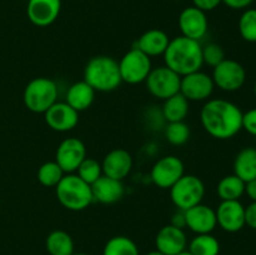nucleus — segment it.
<instances>
[{"label": "nucleus", "instance_id": "1", "mask_svg": "<svg viewBox=\"0 0 256 255\" xmlns=\"http://www.w3.org/2000/svg\"><path fill=\"white\" fill-rule=\"evenodd\" d=\"M200 122L210 136L228 140L242 129V112L229 100L212 99L202 106Z\"/></svg>", "mask_w": 256, "mask_h": 255}, {"label": "nucleus", "instance_id": "2", "mask_svg": "<svg viewBox=\"0 0 256 255\" xmlns=\"http://www.w3.org/2000/svg\"><path fill=\"white\" fill-rule=\"evenodd\" d=\"M164 62L168 68L174 70L180 76L198 72L202 62V45L200 42L189 39L182 35L170 39L164 52Z\"/></svg>", "mask_w": 256, "mask_h": 255}, {"label": "nucleus", "instance_id": "3", "mask_svg": "<svg viewBox=\"0 0 256 255\" xmlns=\"http://www.w3.org/2000/svg\"><path fill=\"white\" fill-rule=\"evenodd\" d=\"M84 82L95 92H108L118 89L122 84L119 62L112 56L98 55L86 62L84 69Z\"/></svg>", "mask_w": 256, "mask_h": 255}, {"label": "nucleus", "instance_id": "4", "mask_svg": "<svg viewBox=\"0 0 256 255\" xmlns=\"http://www.w3.org/2000/svg\"><path fill=\"white\" fill-rule=\"evenodd\" d=\"M58 202L68 210L72 212H82L90 206L92 198V186L84 180L80 179L76 174H65L55 186Z\"/></svg>", "mask_w": 256, "mask_h": 255}, {"label": "nucleus", "instance_id": "5", "mask_svg": "<svg viewBox=\"0 0 256 255\" xmlns=\"http://www.w3.org/2000/svg\"><path fill=\"white\" fill-rule=\"evenodd\" d=\"M58 85L49 78H35L28 82L22 94V100L28 110L36 114H44L58 102Z\"/></svg>", "mask_w": 256, "mask_h": 255}, {"label": "nucleus", "instance_id": "6", "mask_svg": "<svg viewBox=\"0 0 256 255\" xmlns=\"http://www.w3.org/2000/svg\"><path fill=\"white\" fill-rule=\"evenodd\" d=\"M169 190L172 204L184 212L200 204L205 195V185L202 180L192 174L182 175Z\"/></svg>", "mask_w": 256, "mask_h": 255}, {"label": "nucleus", "instance_id": "7", "mask_svg": "<svg viewBox=\"0 0 256 255\" xmlns=\"http://www.w3.org/2000/svg\"><path fill=\"white\" fill-rule=\"evenodd\" d=\"M152 69V66L150 58L136 48H132V50L125 52L119 62L122 82L130 85L145 82Z\"/></svg>", "mask_w": 256, "mask_h": 255}, {"label": "nucleus", "instance_id": "8", "mask_svg": "<svg viewBox=\"0 0 256 255\" xmlns=\"http://www.w3.org/2000/svg\"><path fill=\"white\" fill-rule=\"evenodd\" d=\"M180 82L182 76L166 65L152 69L145 79L148 92L160 100H166L168 98L180 92Z\"/></svg>", "mask_w": 256, "mask_h": 255}, {"label": "nucleus", "instance_id": "9", "mask_svg": "<svg viewBox=\"0 0 256 255\" xmlns=\"http://www.w3.org/2000/svg\"><path fill=\"white\" fill-rule=\"evenodd\" d=\"M212 69V78L215 86L224 92H236L245 84L246 72L236 60L225 59Z\"/></svg>", "mask_w": 256, "mask_h": 255}, {"label": "nucleus", "instance_id": "10", "mask_svg": "<svg viewBox=\"0 0 256 255\" xmlns=\"http://www.w3.org/2000/svg\"><path fill=\"white\" fill-rule=\"evenodd\" d=\"M184 174L185 168L182 159L175 155H166L152 165L150 176L158 188L170 189Z\"/></svg>", "mask_w": 256, "mask_h": 255}, {"label": "nucleus", "instance_id": "11", "mask_svg": "<svg viewBox=\"0 0 256 255\" xmlns=\"http://www.w3.org/2000/svg\"><path fill=\"white\" fill-rule=\"evenodd\" d=\"M214 88L212 78L206 72L198 70L182 76L180 94L184 95L189 102H204L212 96Z\"/></svg>", "mask_w": 256, "mask_h": 255}, {"label": "nucleus", "instance_id": "12", "mask_svg": "<svg viewBox=\"0 0 256 255\" xmlns=\"http://www.w3.org/2000/svg\"><path fill=\"white\" fill-rule=\"evenodd\" d=\"M86 158V148L78 138H66L59 144L55 154V162L65 174L76 172L82 160Z\"/></svg>", "mask_w": 256, "mask_h": 255}, {"label": "nucleus", "instance_id": "13", "mask_svg": "<svg viewBox=\"0 0 256 255\" xmlns=\"http://www.w3.org/2000/svg\"><path fill=\"white\" fill-rule=\"evenodd\" d=\"M178 24L182 36L196 42H200L206 35L208 26H209L206 14L195 6L185 8L180 12Z\"/></svg>", "mask_w": 256, "mask_h": 255}, {"label": "nucleus", "instance_id": "14", "mask_svg": "<svg viewBox=\"0 0 256 255\" xmlns=\"http://www.w3.org/2000/svg\"><path fill=\"white\" fill-rule=\"evenodd\" d=\"M44 118L48 126L58 132H70L79 122V112L65 102H55L44 112Z\"/></svg>", "mask_w": 256, "mask_h": 255}, {"label": "nucleus", "instance_id": "15", "mask_svg": "<svg viewBox=\"0 0 256 255\" xmlns=\"http://www.w3.org/2000/svg\"><path fill=\"white\" fill-rule=\"evenodd\" d=\"M216 212L218 225L228 232H238L245 226V208L239 200H222Z\"/></svg>", "mask_w": 256, "mask_h": 255}, {"label": "nucleus", "instance_id": "16", "mask_svg": "<svg viewBox=\"0 0 256 255\" xmlns=\"http://www.w3.org/2000/svg\"><path fill=\"white\" fill-rule=\"evenodd\" d=\"M158 252L164 255H178L188 248V238L184 229L168 224L158 232L155 238Z\"/></svg>", "mask_w": 256, "mask_h": 255}, {"label": "nucleus", "instance_id": "17", "mask_svg": "<svg viewBox=\"0 0 256 255\" xmlns=\"http://www.w3.org/2000/svg\"><path fill=\"white\" fill-rule=\"evenodd\" d=\"M185 226L195 234H212L216 228V212L209 205L198 204L185 210Z\"/></svg>", "mask_w": 256, "mask_h": 255}, {"label": "nucleus", "instance_id": "18", "mask_svg": "<svg viewBox=\"0 0 256 255\" xmlns=\"http://www.w3.org/2000/svg\"><path fill=\"white\" fill-rule=\"evenodd\" d=\"M62 0H29L26 6L28 19L34 25L45 28L59 18Z\"/></svg>", "mask_w": 256, "mask_h": 255}, {"label": "nucleus", "instance_id": "19", "mask_svg": "<svg viewBox=\"0 0 256 255\" xmlns=\"http://www.w3.org/2000/svg\"><path fill=\"white\" fill-rule=\"evenodd\" d=\"M102 174L116 180H124L132 169V156L128 150H112L105 155L102 162Z\"/></svg>", "mask_w": 256, "mask_h": 255}, {"label": "nucleus", "instance_id": "20", "mask_svg": "<svg viewBox=\"0 0 256 255\" xmlns=\"http://www.w3.org/2000/svg\"><path fill=\"white\" fill-rule=\"evenodd\" d=\"M92 186V198L102 204H115L124 196V185L122 180L112 179L102 174Z\"/></svg>", "mask_w": 256, "mask_h": 255}, {"label": "nucleus", "instance_id": "21", "mask_svg": "<svg viewBox=\"0 0 256 255\" xmlns=\"http://www.w3.org/2000/svg\"><path fill=\"white\" fill-rule=\"evenodd\" d=\"M170 42L169 35L160 29H150L138 39L134 48L139 49L149 58L164 55Z\"/></svg>", "mask_w": 256, "mask_h": 255}, {"label": "nucleus", "instance_id": "22", "mask_svg": "<svg viewBox=\"0 0 256 255\" xmlns=\"http://www.w3.org/2000/svg\"><path fill=\"white\" fill-rule=\"evenodd\" d=\"M95 92H96L84 80L76 82L70 85V88L68 89L65 102H68L78 112H84V110L89 109L94 102Z\"/></svg>", "mask_w": 256, "mask_h": 255}, {"label": "nucleus", "instance_id": "23", "mask_svg": "<svg viewBox=\"0 0 256 255\" xmlns=\"http://www.w3.org/2000/svg\"><path fill=\"white\" fill-rule=\"evenodd\" d=\"M234 174L244 182L256 179V149L245 148L238 152L234 160Z\"/></svg>", "mask_w": 256, "mask_h": 255}, {"label": "nucleus", "instance_id": "24", "mask_svg": "<svg viewBox=\"0 0 256 255\" xmlns=\"http://www.w3.org/2000/svg\"><path fill=\"white\" fill-rule=\"evenodd\" d=\"M189 100L182 94L178 92L164 100L162 116L168 122H185V118L189 114Z\"/></svg>", "mask_w": 256, "mask_h": 255}, {"label": "nucleus", "instance_id": "25", "mask_svg": "<svg viewBox=\"0 0 256 255\" xmlns=\"http://www.w3.org/2000/svg\"><path fill=\"white\" fill-rule=\"evenodd\" d=\"M45 248L49 255H72L74 240L64 230H54L46 236Z\"/></svg>", "mask_w": 256, "mask_h": 255}, {"label": "nucleus", "instance_id": "26", "mask_svg": "<svg viewBox=\"0 0 256 255\" xmlns=\"http://www.w3.org/2000/svg\"><path fill=\"white\" fill-rule=\"evenodd\" d=\"M216 192L222 202V200H239L245 194V182L235 174L226 175L219 182Z\"/></svg>", "mask_w": 256, "mask_h": 255}, {"label": "nucleus", "instance_id": "27", "mask_svg": "<svg viewBox=\"0 0 256 255\" xmlns=\"http://www.w3.org/2000/svg\"><path fill=\"white\" fill-rule=\"evenodd\" d=\"M188 250L192 255H219L220 242L212 234H196L188 245Z\"/></svg>", "mask_w": 256, "mask_h": 255}, {"label": "nucleus", "instance_id": "28", "mask_svg": "<svg viewBox=\"0 0 256 255\" xmlns=\"http://www.w3.org/2000/svg\"><path fill=\"white\" fill-rule=\"evenodd\" d=\"M102 255H140V252L134 240L124 235H118L108 240L102 249Z\"/></svg>", "mask_w": 256, "mask_h": 255}, {"label": "nucleus", "instance_id": "29", "mask_svg": "<svg viewBox=\"0 0 256 255\" xmlns=\"http://www.w3.org/2000/svg\"><path fill=\"white\" fill-rule=\"evenodd\" d=\"M64 170L56 162H46L38 169V182L45 188H55L64 178Z\"/></svg>", "mask_w": 256, "mask_h": 255}, {"label": "nucleus", "instance_id": "30", "mask_svg": "<svg viewBox=\"0 0 256 255\" xmlns=\"http://www.w3.org/2000/svg\"><path fill=\"white\" fill-rule=\"evenodd\" d=\"M76 175L89 185L94 184L102 175V162H98L94 158H85L76 169Z\"/></svg>", "mask_w": 256, "mask_h": 255}, {"label": "nucleus", "instance_id": "31", "mask_svg": "<svg viewBox=\"0 0 256 255\" xmlns=\"http://www.w3.org/2000/svg\"><path fill=\"white\" fill-rule=\"evenodd\" d=\"M165 138L172 145H184L190 138V128L185 122H168L165 129Z\"/></svg>", "mask_w": 256, "mask_h": 255}, {"label": "nucleus", "instance_id": "32", "mask_svg": "<svg viewBox=\"0 0 256 255\" xmlns=\"http://www.w3.org/2000/svg\"><path fill=\"white\" fill-rule=\"evenodd\" d=\"M239 32L248 42H256V9H246L239 19Z\"/></svg>", "mask_w": 256, "mask_h": 255}, {"label": "nucleus", "instance_id": "33", "mask_svg": "<svg viewBox=\"0 0 256 255\" xmlns=\"http://www.w3.org/2000/svg\"><path fill=\"white\" fill-rule=\"evenodd\" d=\"M225 59L226 58H225L224 49L216 42H209L202 46V62L204 64L215 68Z\"/></svg>", "mask_w": 256, "mask_h": 255}, {"label": "nucleus", "instance_id": "34", "mask_svg": "<svg viewBox=\"0 0 256 255\" xmlns=\"http://www.w3.org/2000/svg\"><path fill=\"white\" fill-rule=\"evenodd\" d=\"M242 129L256 136V108L242 114Z\"/></svg>", "mask_w": 256, "mask_h": 255}, {"label": "nucleus", "instance_id": "35", "mask_svg": "<svg viewBox=\"0 0 256 255\" xmlns=\"http://www.w3.org/2000/svg\"><path fill=\"white\" fill-rule=\"evenodd\" d=\"M222 2V0H192V6L206 12L216 9Z\"/></svg>", "mask_w": 256, "mask_h": 255}, {"label": "nucleus", "instance_id": "36", "mask_svg": "<svg viewBox=\"0 0 256 255\" xmlns=\"http://www.w3.org/2000/svg\"><path fill=\"white\" fill-rule=\"evenodd\" d=\"M245 225L256 230V202L245 208Z\"/></svg>", "mask_w": 256, "mask_h": 255}, {"label": "nucleus", "instance_id": "37", "mask_svg": "<svg viewBox=\"0 0 256 255\" xmlns=\"http://www.w3.org/2000/svg\"><path fill=\"white\" fill-rule=\"evenodd\" d=\"M226 6L232 8V9L239 10V9H245V8L249 6L254 0H222Z\"/></svg>", "mask_w": 256, "mask_h": 255}, {"label": "nucleus", "instance_id": "38", "mask_svg": "<svg viewBox=\"0 0 256 255\" xmlns=\"http://www.w3.org/2000/svg\"><path fill=\"white\" fill-rule=\"evenodd\" d=\"M172 225H174V226H178V228H182V229H184L185 226V212L184 210H179V212H175L174 215H172V222H170Z\"/></svg>", "mask_w": 256, "mask_h": 255}, {"label": "nucleus", "instance_id": "39", "mask_svg": "<svg viewBox=\"0 0 256 255\" xmlns=\"http://www.w3.org/2000/svg\"><path fill=\"white\" fill-rule=\"evenodd\" d=\"M245 194H248L252 202H256V179L245 182Z\"/></svg>", "mask_w": 256, "mask_h": 255}, {"label": "nucleus", "instance_id": "40", "mask_svg": "<svg viewBox=\"0 0 256 255\" xmlns=\"http://www.w3.org/2000/svg\"><path fill=\"white\" fill-rule=\"evenodd\" d=\"M145 255H164V254H162V252H158V250H152V252H148V254H145Z\"/></svg>", "mask_w": 256, "mask_h": 255}, {"label": "nucleus", "instance_id": "41", "mask_svg": "<svg viewBox=\"0 0 256 255\" xmlns=\"http://www.w3.org/2000/svg\"><path fill=\"white\" fill-rule=\"evenodd\" d=\"M178 255H192V254L189 252V250H185V252H180V254H178Z\"/></svg>", "mask_w": 256, "mask_h": 255}, {"label": "nucleus", "instance_id": "42", "mask_svg": "<svg viewBox=\"0 0 256 255\" xmlns=\"http://www.w3.org/2000/svg\"><path fill=\"white\" fill-rule=\"evenodd\" d=\"M72 255H88V254H85V252H74Z\"/></svg>", "mask_w": 256, "mask_h": 255}, {"label": "nucleus", "instance_id": "43", "mask_svg": "<svg viewBox=\"0 0 256 255\" xmlns=\"http://www.w3.org/2000/svg\"><path fill=\"white\" fill-rule=\"evenodd\" d=\"M254 92H255V96H256V82H255V85H254Z\"/></svg>", "mask_w": 256, "mask_h": 255}]
</instances>
